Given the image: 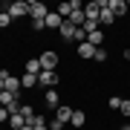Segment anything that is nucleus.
I'll use <instances>...</instances> for the list:
<instances>
[{
    "label": "nucleus",
    "mask_w": 130,
    "mask_h": 130,
    "mask_svg": "<svg viewBox=\"0 0 130 130\" xmlns=\"http://www.w3.org/2000/svg\"><path fill=\"white\" fill-rule=\"evenodd\" d=\"M84 121H87V116H84V110H72V121H70V124H72L75 130H81V127H84Z\"/></svg>",
    "instance_id": "16"
},
{
    "label": "nucleus",
    "mask_w": 130,
    "mask_h": 130,
    "mask_svg": "<svg viewBox=\"0 0 130 130\" xmlns=\"http://www.w3.org/2000/svg\"><path fill=\"white\" fill-rule=\"evenodd\" d=\"M38 61H41V70H52V72H58V67H61V55H58L55 49L41 52V55H38Z\"/></svg>",
    "instance_id": "2"
},
{
    "label": "nucleus",
    "mask_w": 130,
    "mask_h": 130,
    "mask_svg": "<svg viewBox=\"0 0 130 130\" xmlns=\"http://www.w3.org/2000/svg\"><path fill=\"white\" fill-rule=\"evenodd\" d=\"M124 58H127V61H130V49H124Z\"/></svg>",
    "instance_id": "26"
},
{
    "label": "nucleus",
    "mask_w": 130,
    "mask_h": 130,
    "mask_svg": "<svg viewBox=\"0 0 130 130\" xmlns=\"http://www.w3.org/2000/svg\"><path fill=\"white\" fill-rule=\"evenodd\" d=\"M55 121H61V124H70V121H72V107H70V104H61L58 110H55Z\"/></svg>",
    "instance_id": "6"
},
{
    "label": "nucleus",
    "mask_w": 130,
    "mask_h": 130,
    "mask_svg": "<svg viewBox=\"0 0 130 130\" xmlns=\"http://www.w3.org/2000/svg\"><path fill=\"white\" fill-rule=\"evenodd\" d=\"M18 113H20L23 119H32V116H35V107H32V104H20V110H18Z\"/></svg>",
    "instance_id": "20"
},
{
    "label": "nucleus",
    "mask_w": 130,
    "mask_h": 130,
    "mask_svg": "<svg viewBox=\"0 0 130 130\" xmlns=\"http://www.w3.org/2000/svg\"><path fill=\"white\" fill-rule=\"evenodd\" d=\"M121 116H124V119H130V98H124V101H121Z\"/></svg>",
    "instance_id": "22"
},
{
    "label": "nucleus",
    "mask_w": 130,
    "mask_h": 130,
    "mask_svg": "<svg viewBox=\"0 0 130 130\" xmlns=\"http://www.w3.org/2000/svg\"><path fill=\"white\" fill-rule=\"evenodd\" d=\"M23 72L41 75V61H38V58H26V64H23Z\"/></svg>",
    "instance_id": "15"
},
{
    "label": "nucleus",
    "mask_w": 130,
    "mask_h": 130,
    "mask_svg": "<svg viewBox=\"0 0 130 130\" xmlns=\"http://www.w3.org/2000/svg\"><path fill=\"white\" fill-rule=\"evenodd\" d=\"M87 41H90V43H93V46H95V49H101V46H104V29H98V32H93V35H90V38H87Z\"/></svg>",
    "instance_id": "17"
},
{
    "label": "nucleus",
    "mask_w": 130,
    "mask_h": 130,
    "mask_svg": "<svg viewBox=\"0 0 130 130\" xmlns=\"http://www.w3.org/2000/svg\"><path fill=\"white\" fill-rule=\"evenodd\" d=\"M20 87H23V90H35V87H38V75L23 72V75H20Z\"/></svg>",
    "instance_id": "13"
},
{
    "label": "nucleus",
    "mask_w": 130,
    "mask_h": 130,
    "mask_svg": "<svg viewBox=\"0 0 130 130\" xmlns=\"http://www.w3.org/2000/svg\"><path fill=\"white\" fill-rule=\"evenodd\" d=\"M127 127H130V124H127Z\"/></svg>",
    "instance_id": "30"
},
{
    "label": "nucleus",
    "mask_w": 130,
    "mask_h": 130,
    "mask_svg": "<svg viewBox=\"0 0 130 130\" xmlns=\"http://www.w3.org/2000/svg\"><path fill=\"white\" fill-rule=\"evenodd\" d=\"M9 116H12V113H9V110H6V107H3V104H0V124H9Z\"/></svg>",
    "instance_id": "23"
},
{
    "label": "nucleus",
    "mask_w": 130,
    "mask_h": 130,
    "mask_svg": "<svg viewBox=\"0 0 130 130\" xmlns=\"http://www.w3.org/2000/svg\"><path fill=\"white\" fill-rule=\"evenodd\" d=\"M81 130H87V127H81Z\"/></svg>",
    "instance_id": "28"
},
{
    "label": "nucleus",
    "mask_w": 130,
    "mask_h": 130,
    "mask_svg": "<svg viewBox=\"0 0 130 130\" xmlns=\"http://www.w3.org/2000/svg\"><path fill=\"white\" fill-rule=\"evenodd\" d=\"M127 84H130V81H127Z\"/></svg>",
    "instance_id": "29"
},
{
    "label": "nucleus",
    "mask_w": 130,
    "mask_h": 130,
    "mask_svg": "<svg viewBox=\"0 0 130 130\" xmlns=\"http://www.w3.org/2000/svg\"><path fill=\"white\" fill-rule=\"evenodd\" d=\"M20 130H32V127H29V124H23V127H20Z\"/></svg>",
    "instance_id": "27"
},
{
    "label": "nucleus",
    "mask_w": 130,
    "mask_h": 130,
    "mask_svg": "<svg viewBox=\"0 0 130 130\" xmlns=\"http://www.w3.org/2000/svg\"><path fill=\"white\" fill-rule=\"evenodd\" d=\"M3 90H6V84H3V78H0V93H3Z\"/></svg>",
    "instance_id": "25"
},
{
    "label": "nucleus",
    "mask_w": 130,
    "mask_h": 130,
    "mask_svg": "<svg viewBox=\"0 0 130 130\" xmlns=\"http://www.w3.org/2000/svg\"><path fill=\"white\" fill-rule=\"evenodd\" d=\"M46 14H49V6L46 3H41V0H29V20H32V23H43Z\"/></svg>",
    "instance_id": "1"
},
{
    "label": "nucleus",
    "mask_w": 130,
    "mask_h": 130,
    "mask_svg": "<svg viewBox=\"0 0 130 130\" xmlns=\"http://www.w3.org/2000/svg\"><path fill=\"white\" fill-rule=\"evenodd\" d=\"M98 14H101V3H98V0H93V3L84 6V18H87V20H95V23H98Z\"/></svg>",
    "instance_id": "7"
},
{
    "label": "nucleus",
    "mask_w": 130,
    "mask_h": 130,
    "mask_svg": "<svg viewBox=\"0 0 130 130\" xmlns=\"http://www.w3.org/2000/svg\"><path fill=\"white\" fill-rule=\"evenodd\" d=\"M101 3V14H98V26H113L116 23V14L107 9V0H98Z\"/></svg>",
    "instance_id": "5"
},
{
    "label": "nucleus",
    "mask_w": 130,
    "mask_h": 130,
    "mask_svg": "<svg viewBox=\"0 0 130 130\" xmlns=\"http://www.w3.org/2000/svg\"><path fill=\"white\" fill-rule=\"evenodd\" d=\"M75 29H78V26H72L70 20H64V23H61V29H58V35L64 38V41H72V38H75Z\"/></svg>",
    "instance_id": "11"
},
{
    "label": "nucleus",
    "mask_w": 130,
    "mask_h": 130,
    "mask_svg": "<svg viewBox=\"0 0 130 130\" xmlns=\"http://www.w3.org/2000/svg\"><path fill=\"white\" fill-rule=\"evenodd\" d=\"M3 84H6V90H9V93H14V95L23 90V87H20V78H18V75H9V78H6Z\"/></svg>",
    "instance_id": "14"
},
{
    "label": "nucleus",
    "mask_w": 130,
    "mask_h": 130,
    "mask_svg": "<svg viewBox=\"0 0 130 130\" xmlns=\"http://www.w3.org/2000/svg\"><path fill=\"white\" fill-rule=\"evenodd\" d=\"M38 84H41V87H46V90H58L61 75H58V72H52V70H41V75H38Z\"/></svg>",
    "instance_id": "4"
},
{
    "label": "nucleus",
    "mask_w": 130,
    "mask_h": 130,
    "mask_svg": "<svg viewBox=\"0 0 130 130\" xmlns=\"http://www.w3.org/2000/svg\"><path fill=\"white\" fill-rule=\"evenodd\" d=\"M121 101H124L121 95H110L107 98V107H110V110H121Z\"/></svg>",
    "instance_id": "19"
},
{
    "label": "nucleus",
    "mask_w": 130,
    "mask_h": 130,
    "mask_svg": "<svg viewBox=\"0 0 130 130\" xmlns=\"http://www.w3.org/2000/svg\"><path fill=\"white\" fill-rule=\"evenodd\" d=\"M43 23H46V29L58 32V29H61V23H64V18H61V14H58L55 9H49V14H46V20H43Z\"/></svg>",
    "instance_id": "8"
},
{
    "label": "nucleus",
    "mask_w": 130,
    "mask_h": 130,
    "mask_svg": "<svg viewBox=\"0 0 130 130\" xmlns=\"http://www.w3.org/2000/svg\"><path fill=\"white\" fill-rule=\"evenodd\" d=\"M93 61H98V64H104V61H107V49H98V52H95V58H93Z\"/></svg>",
    "instance_id": "24"
},
{
    "label": "nucleus",
    "mask_w": 130,
    "mask_h": 130,
    "mask_svg": "<svg viewBox=\"0 0 130 130\" xmlns=\"http://www.w3.org/2000/svg\"><path fill=\"white\" fill-rule=\"evenodd\" d=\"M95 46H93V43H90V41H84V43H78V55L84 58V61H87V58H95Z\"/></svg>",
    "instance_id": "12"
},
{
    "label": "nucleus",
    "mask_w": 130,
    "mask_h": 130,
    "mask_svg": "<svg viewBox=\"0 0 130 130\" xmlns=\"http://www.w3.org/2000/svg\"><path fill=\"white\" fill-rule=\"evenodd\" d=\"M23 124H26V119L20 116V113H12V116H9V127H12V130H20Z\"/></svg>",
    "instance_id": "18"
},
{
    "label": "nucleus",
    "mask_w": 130,
    "mask_h": 130,
    "mask_svg": "<svg viewBox=\"0 0 130 130\" xmlns=\"http://www.w3.org/2000/svg\"><path fill=\"white\" fill-rule=\"evenodd\" d=\"M107 9L116 18H121V14H127V0H107Z\"/></svg>",
    "instance_id": "10"
},
{
    "label": "nucleus",
    "mask_w": 130,
    "mask_h": 130,
    "mask_svg": "<svg viewBox=\"0 0 130 130\" xmlns=\"http://www.w3.org/2000/svg\"><path fill=\"white\" fill-rule=\"evenodd\" d=\"M6 12H9L12 20H18V18H29V0H12V3L6 6Z\"/></svg>",
    "instance_id": "3"
},
{
    "label": "nucleus",
    "mask_w": 130,
    "mask_h": 130,
    "mask_svg": "<svg viewBox=\"0 0 130 130\" xmlns=\"http://www.w3.org/2000/svg\"><path fill=\"white\" fill-rule=\"evenodd\" d=\"M43 101H46V107H52V110H58V107L64 104V101H61V93H58V90H46V93H43Z\"/></svg>",
    "instance_id": "9"
},
{
    "label": "nucleus",
    "mask_w": 130,
    "mask_h": 130,
    "mask_svg": "<svg viewBox=\"0 0 130 130\" xmlns=\"http://www.w3.org/2000/svg\"><path fill=\"white\" fill-rule=\"evenodd\" d=\"M9 26H12V18H9V12L3 9L0 12V29H9Z\"/></svg>",
    "instance_id": "21"
}]
</instances>
